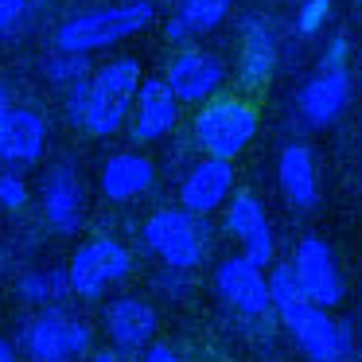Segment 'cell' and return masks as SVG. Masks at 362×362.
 Returning a JSON list of instances; mask_svg holds the SVG:
<instances>
[{"label":"cell","instance_id":"cell-24","mask_svg":"<svg viewBox=\"0 0 362 362\" xmlns=\"http://www.w3.org/2000/svg\"><path fill=\"white\" fill-rule=\"evenodd\" d=\"M141 63L136 59H110L105 66H98L94 71V82L105 90H117V94H136V86H141Z\"/></svg>","mask_w":362,"mask_h":362},{"label":"cell","instance_id":"cell-33","mask_svg":"<svg viewBox=\"0 0 362 362\" xmlns=\"http://www.w3.org/2000/svg\"><path fill=\"white\" fill-rule=\"evenodd\" d=\"M8 105H12V90L4 86V82H0V113L8 110Z\"/></svg>","mask_w":362,"mask_h":362},{"label":"cell","instance_id":"cell-6","mask_svg":"<svg viewBox=\"0 0 362 362\" xmlns=\"http://www.w3.org/2000/svg\"><path fill=\"white\" fill-rule=\"evenodd\" d=\"M129 273H133V253L117 238H90L74 250L71 265H66L71 292L82 300H98L105 288L125 281Z\"/></svg>","mask_w":362,"mask_h":362},{"label":"cell","instance_id":"cell-29","mask_svg":"<svg viewBox=\"0 0 362 362\" xmlns=\"http://www.w3.org/2000/svg\"><path fill=\"white\" fill-rule=\"evenodd\" d=\"M164 35H168V43H175V47H187V43H191V35H195V32H191V28L183 24L180 16H172V20L164 24Z\"/></svg>","mask_w":362,"mask_h":362},{"label":"cell","instance_id":"cell-10","mask_svg":"<svg viewBox=\"0 0 362 362\" xmlns=\"http://www.w3.org/2000/svg\"><path fill=\"white\" fill-rule=\"evenodd\" d=\"M180 121V98L164 78H141L129 105V133L136 144H156Z\"/></svg>","mask_w":362,"mask_h":362},{"label":"cell","instance_id":"cell-11","mask_svg":"<svg viewBox=\"0 0 362 362\" xmlns=\"http://www.w3.org/2000/svg\"><path fill=\"white\" fill-rule=\"evenodd\" d=\"M226 230L242 245V257H250L261 269L273 265V226H269L265 203L253 191H234L226 199Z\"/></svg>","mask_w":362,"mask_h":362},{"label":"cell","instance_id":"cell-13","mask_svg":"<svg viewBox=\"0 0 362 362\" xmlns=\"http://www.w3.org/2000/svg\"><path fill=\"white\" fill-rule=\"evenodd\" d=\"M40 195H43V218L51 222V230H59V234H74L78 222H82V211H86L78 168H74L71 160L51 164L47 175H43Z\"/></svg>","mask_w":362,"mask_h":362},{"label":"cell","instance_id":"cell-18","mask_svg":"<svg viewBox=\"0 0 362 362\" xmlns=\"http://www.w3.org/2000/svg\"><path fill=\"white\" fill-rule=\"evenodd\" d=\"M47 152V121L32 110L8 105L0 113V160L4 164H35Z\"/></svg>","mask_w":362,"mask_h":362},{"label":"cell","instance_id":"cell-14","mask_svg":"<svg viewBox=\"0 0 362 362\" xmlns=\"http://www.w3.org/2000/svg\"><path fill=\"white\" fill-rule=\"evenodd\" d=\"M234 195V164L226 156H206L183 175L180 183V206L195 214H214L218 206H226V199Z\"/></svg>","mask_w":362,"mask_h":362},{"label":"cell","instance_id":"cell-23","mask_svg":"<svg viewBox=\"0 0 362 362\" xmlns=\"http://www.w3.org/2000/svg\"><path fill=\"white\" fill-rule=\"evenodd\" d=\"M86 59L90 55H82V51L55 47L47 59H43V78H47L51 86H66V90H71L74 82L90 78V63H86Z\"/></svg>","mask_w":362,"mask_h":362},{"label":"cell","instance_id":"cell-28","mask_svg":"<svg viewBox=\"0 0 362 362\" xmlns=\"http://www.w3.org/2000/svg\"><path fill=\"white\" fill-rule=\"evenodd\" d=\"M28 8H32V0H0V35L12 32L28 16Z\"/></svg>","mask_w":362,"mask_h":362},{"label":"cell","instance_id":"cell-19","mask_svg":"<svg viewBox=\"0 0 362 362\" xmlns=\"http://www.w3.org/2000/svg\"><path fill=\"white\" fill-rule=\"evenodd\" d=\"M276 183L284 199L296 211H315L320 206V172H315V152L308 144H288L276 156Z\"/></svg>","mask_w":362,"mask_h":362},{"label":"cell","instance_id":"cell-25","mask_svg":"<svg viewBox=\"0 0 362 362\" xmlns=\"http://www.w3.org/2000/svg\"><path fill=\"white\" fill-rule=\"evenodd\" d=\"M327 16H331V0H300V8H296V32L300 35H315Z\"/></svg>","mask_w":362,"mask_h":362},{"label":"cell","instance_id":"cell-34","mask_svg":"<svg viewBox=\"0 0 362 362\" xmlns=\"http://www.w3.org/2000/svg\"><path fill=\"white\" fill-rule=\"evenodd\" d=\"M32 4H35V8H40V4H47V0H32Z\"/></svg>","mask_w":362,"mask_h":362},{"label":"cell","instance_id":"cell-30","mask_svg":"<svg viewBox=\"0 0 362 362\" xmlns=\"http://www.w3.org/2000/svg\"><path fill=\"white\" fill-rule=\"evenodd\" d=\"M141 362H183V358H180V354H175L168 343H148V346L141 351Z\"/></svg>","mask_w":362,"mask_h":362},{"label":"cell","instance_id":"cell-17","mask_svg":"<svg viewBox=\"0 0 362 362\" xmlns=\"http://www.w3.org/2000/svg\"><path fill=\"white\" fill-rule=\"evenodd\" d=\"M276 71V35L269 28V20L245 16L242 20V47H238V78L250 94L269 86Z\"/></svg>","mask_w":362,"mask_h":362},{"label":"cell","instance_id":"cell-4","mask_svg":"<svg viewBox=\"0 0 362 362\" xmlns=\"http://www.w3.org/2000/svg\"><path fill=\"white\" fill-rule=\"evenodd\" d=\"M257 110L245 98L234 94H211L203 110L195 113V141L206 156H242L257 136Z\"/></svg>","mask_w":362,"mask_h":362},{"label":"cell","instance_id":"cell-1","mask_svg":"<svg viewBox=\"0 0 362 362\" xmlns=\"http://www.w3.org/2000/svg\"><path fill=\"white\" fill-rule=\"evenodd\" d=\"M269 296H273V312L281 315L284 331L296 339V346L308 358H323V362L351 358V351H354L351 323L331 320V308H320L315 300H308L296 284L292 265H273Z\"/></svg>","mask_w":362,"mask_h":362},{"label":"cell","instance_id":"cell-8","mask_svg":"<svg viewBox=\"0 0 362 362\" xmlns=\"http://www.w3.org/2000/svg\"><path fill=\"white\" fill-rule=\"evenodd\" d=\"M292 273H296V284L308 300H315L320 308H335L343 304L346 288H343V273H339L335 250H331L323 238L308 234L296 242V253H292Z\"/></svg>","mask_w":362,"mask_h":362},{"label":"cell","instance_id":"cell-20","mask_svg":"<svg viewBox=\"0 0 362 362\" xmlns=\"http://www.w3.org/2000/svg\"><path fill=\"white\" fill-rule=\"evenodd\" d=\"M156 183V168L141 152H117L102 168V195L110 203H133Z\"/></svg>","mask_w":362,"mask_h":362},{"label":"cell","instance_id":"cell-2","mask_svg":"<svg viewBox=\"0 0 362 362\" xmlns=\"http://www.w3.org/2000/svg\"><path fill=\"white\" fill-rule=\"evenodd\" d=\"M156 24V4L152 0H117V4H102L82 16H71L55 28V47L63 51H110L117 43L133 40V35L148 32Z\"/></svg>","mask_w":362,"mask_h":362},{"label":"cell","instance_id":"cell-32","mask_svg":"<svg viewBox=\"0 0 362 362\" xmlns=\"http://www.w3.org/2000/svg\"><path fill=\"white\" fill-rule=\"evenodd\" d=\"M0 362H16V351H12V343L4 335H0Z\"/></svg>","mask_w":362,"mask_h":362},{"label":"cell","instance_id":"cell-16","mask_svg":"<svg viewBox=\"0 0 362 362\" xmlns=\"http://www.w3.org/2000/svg\"><path fill=\"white\" fill-rule=\"evenodd\" d=\"M160 315L141 296H117L105 304V335L117 351H144L156 339Z\"/></svg>","mask_w":362,"mask_h":362},{"label":"cell","instance_id":"cell-31","mask_svg":"<svg viewBox=\"0 0 362 362\" xmlns=\"http://www.w3.org/2000/svg\"><path fill=\"white\" fill-rule=\"evenodd\" d=\"M90 362H121V351L113 346V351H94V358Z\"/></svg>","mask_w":362,"mask_h":362},{"label":"cell","instance_id":"cell-12","mask_svg":"<svg viewBox=\"0 0 362 362\" xmlns=\"http://www.w3.org/2000/svg\"><path fill=\"white\" fill-rule=\"evenodd\" d=\"M164 82L175 90L180 102H206L226 82V63L211 51L180 47V55H172V63L164 71Z\"/></svg>","mask_w":362,"mask_h":362},{"label":"cell","instance_id":"cell-7","mask_svg":"<svg viewBox=\"0 0 362 362\" xmlns=\"http://www.w3.org/2000/svg\"><path fill=\"white\" fill-rule=\"evenodd\" d=\"M129 105H133V94H117V90L98 86L94 78H82L71 86L66 117H71V125L82 129L86 136H113L125 125Z\"/></svg>","mask_w":362,"mask_h":362},{"label":"cell","instance_id":"cell-3","mask_svg":"<svg viewBox=\"0 0 362 362\" xmlns=\"http://www.w3.org/2000/svg\"><path fill=\"white\" fill-rule=\"evenodd\" d=\"M144 245L175 273H187L211 250V226L187 206H160L144 222Z\"/></svg>","mask_w":362,"mask_h":362},{"label":"cell","instance_id":"cell-5","mask_svg":"<svg viewBox=\"0 0 362 362\" xmlns=\"http://www.w3.org/2000/svg\"><path fill=\"white\" fill-rule=\"evenodd\" d=\"M94 343V331L82 315L51 304L24 327V351L32 362H78Z\"/></svg>","mask_w":362,"mask_h":362},{"label":"cell","instance_id":"cell-15","mask_svg":"<svg viewBox=\"0 0 362 362\" xmlns=\"http://www.w3.org/2000/svg\"><path fill=\"white\" fill-rule=\"evenodd\" d=\"M346 102H351V74H346V66H320V74L308 78L296 94V110L308 125L339 121Z\"/></svg>","mask_w":362,"mask_h":362},{"label":"cell","instance_id":"cell-22","mask_svg":"<svg viewBox=\"0 0 362 362\" xmlns=\"http://www.w3.org/2000/svg\"><path fill=\"white\" fill-rule=\"evenodd\" d=\"M234 0H175V16L191 28V32H214L222 20L230 16Z\"/></svg>","mask_w":362,"mask_h":362},{"label":"cell","instance_id":"cell-27","mask_svg":"<svg viewBox=\"0 0 362 362\" xmlns=\"http://www.w3.org/2000/svg\"><path fill=\"white\" fill-rule=\"evenodd\" d=\"M346 55H351V40L343 32H335L320 55V66H346Z\"/></svg>","mask_w":362,"mask_h":362},{"label":"cell","instance_id":"cell-35","mask_svg":"<svg viewBox=\"0 0 362 362\" xmlns=\"http://www.w3.org/2000/svg\"><path fill=\"white\" fill-rule=\"evenodd\" d=\"M312 362H323V358H312Z\"/></svg>","mask_w":362,"mask_h":362},{"label":"cell","instance_id":"cell-26","mask_svg":"<svg viewBox=\"0 0 362 362\" xmlns=\"http://www.w3.org/2000/svg\"><path fill=\"white\" fill-rule=\"evenodd\" d=\"M24 203H28V183L20 180V175L4 172L0 175V206H4V211H20Z\"/></svg>","mask_w":362,"mask_h":362},{"label":"cell","instance_id":"cell-9","mask_svg":"<svg viewBox=\"0 0 362 362\" xmlns=\"http://www.w3.org/2000/svg\"><path fill=\"white\" fill-rule=\"evenodd\" d=\"M214 292H218V300H226L238 315H245V320H269V312H273L269 276L261 273V265H253L242 253L218 261V269H214Z\"/></svg>","mask_w":362,"mask_h":362},{"label":"cell","instance_id":"cell-21","mask_svg":"<svg viewBox=\"0 0 362 362\" xmlns=\"http://www.w3.org/2000/svg\"><path fill=\"white\" fill-rule=\"evenodd\" d=\"M20 300L32 308H51V304H63V296L71 292V281H66L63 269H43V273H32L16 284Z\"/></svg>","mask_w":362,"mask_h":362}]
</instances>
